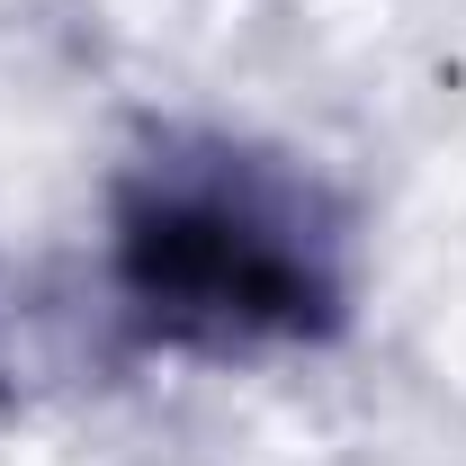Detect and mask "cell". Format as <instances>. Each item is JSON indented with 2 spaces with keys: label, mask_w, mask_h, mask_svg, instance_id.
Returning <instances> with one entry per match:
<instances>
[{
  "label": "cell",
  "mask_w": 466,
  "mask_h": 466,
  "mask_svg": "<svg viewBox=\"0 0 466 466\" xmlns=\"http://www.w3.org/2000/svg\"><path fill=\"white\" fill-rule=\"evenodd\" d=\"M108 279L126 323L179 359H251L341 332V269L323 233L225 153L153 162L116 198Z\"/></svg>",
  "instance_id": "obj_1"
}]
</instances>
